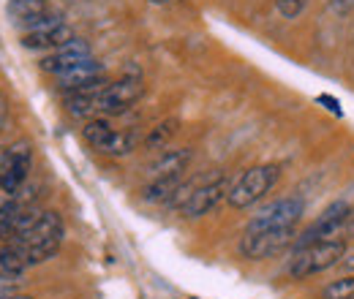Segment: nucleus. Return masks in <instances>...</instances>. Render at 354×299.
I'll return each mask as SVG.
<instances>
[{
	"label": "nucleus",
	"instance_id": "5701e85b",
	"mask_svg": "<svg viewBox=\"0 0 354 299\" xmlns=\"http://www.w3.org/2000/svg\"><path fill=\"white\" fill-rule=\"evenodd\" d=\"M150 3H156V6H169V3H177V0H150Z\"/></svg>",
	"mask_w": 354,
	"mask_h": 299
},
{
	"label": "nucleus",
	"instance_id": "a211bd4d",
	"mask_svg": "<svg viewBox=\"0 0 354 299\" xmlns=\"http://www.w3.org/2000/svg\"><path fill=\"white\" fill-rule=\"evenodd\" d=\"M322 299H354V278L333 280L322 289Z\"/></svg>",
	"mask_w": 354,
	"mask_h": 299
},
{
	"label": "nucleus",
	"instance_id": "6ab92c4d",
	"mask_svg": "<svg viewBox=\"0 0 354 299\" xmlns=\"http://www.w3.org/2000/svg\"><path fill=\"white\" fill-rule=\"evenodd\" d=\"M308 0H275V8L283 19H297L303 11H306Z\"/></svg>",
	"mask_w": 354,
	"mask_h": 299
},
{
	"label": "nucleus",
	"instance_id": "6e6552de",
	"mask_svg": "<svg viewBox=\"0 0 354 299\" xmlns=\"http://www.w3.org/2000/svg\"><path fill=\"white\" fill-rule=\"evenodd\" d=\"M292 242H297L295 229H267V231H245L240 240V253L251 261L278 256Z\"/></svg>",
	"mask_w": 354,
	"mask_h": 299
},
{
	"label": "nucleus",
	"instance_id": "0eeeda50",
	"mask_svg": "<svg viewBox=\"0 0 354 299\" xmlns=\"http://www.w3.org/2000/svg\"><path fill=\"white\" fill-rule=\"evenodd\" d=\"M8 17L14 19V25L22 33L44 30V28H52V25L63 22L60 11L49 0H11L8 3Z\"/></svg>",
	"mask_w": 354,
	"mask_h": 299
},
{
	"label": "nucleus",
	"instance_id": "20e7f679",
	"mask_svg": "<svg viewBox=\"0 0 354 299\" xmlns=\"http://www.w3.org/2000/svg\"><path fill=\"white\" fill-rule=\"evenodd\" d=\"M352 237L354 207L346 202H333L310 223V229H306V234L297 237V245H308V242H319V240H344V242H349Z\"/></svg>",
	"mask_w": 354,
	"mask_h": 299
},
{
	"label": "nucleus",
	"instance_id": "7ed1b4c3",
	"mask_svg": "<svg viewBox=\"0 0 354 299\" xmlns=\"http://www.w3.org/2000/svg\"><path fill=\"white\" fill-rule=\"evenodd\" d=\"M278 180H281V166H275V164L251 166V169L243 171V174L232 182V191H229L226 202H229L234 210H245V207L257 204L259 199H265L267 193L275 188Z\"/></svg>",
	"mask_w": 354,
	"mask_h": 299
},
{
	"label": "nucleus",
	"instance_id": "b1692460",
	"mask_svg": "<svg viewBox=\"0 0 354 299\" xmlns=\"http://www.w3.org/2000/svg\"><path fill=\"white\" fill-rule=\"evenodd\" d=\"M11 299H33V297H19V294H17V297H11Z\"/></svg>",
	"mask_w": 354,
	"mask_h": 299
},
{
	"label": "nucleus",
	"instance_id": "4be33fe9",
	"mask_svg": "<svg viewBox=\"0 0 354 299\" xmlns=\"http://www.w3.org/2000/svg\"><path fill=\"white\" fill-rule=\"evenodd\" d=\"M335 6H338L341 11H349V8L354 6V0H335Z\"/></svg>",
	"mask_w": 354,
	"mask_h": 299
},
{
	"label": "nucleus",
	"instance_id": "ddd939ff",
	"mask_svg": "<svg viewBox=\"0 0 354 299\" xmlns=\"http://www.w3.org/2000/svg\"><path fill=\"white\" fill-rule=\"evenodd\" d=\"M194 153L188 147L183 150H164L153 164H150V171H147V180H167V177H183V171L188 169Z\"/></svg>",
	"mask_w": 354,
	"mask_h": 299
},
{
	"label": "nucleus",
	"instance_id": "39448f33",
	"mask_svg": "<svg viewBox=\"0 0 354 299\" xmlns=\"http://www.w3.org/2000/svg\"><path fill=\"white\" fill-rule=\"evenodd\" d=\"M33 166L30 142H14L0 153V193H14L28 185V174Z\"/></svg>",
	"mask_w": 354,
	"mask_h": 299
},
{
	"label": "nucleus",
	"instance_id": "f8f14e48",
	"mask_svg": "<svg viewBox=\"0 0 354 299\" xmlns=\"http://www.w3.org/2000/svg\"><path fill=\"white\" fill-rule=\"evenodd\" d=\"M90 57H93L90 44L85 41V39H71V41H66L63 46L52 49L46 57H41V71L52 74V77H57V74H63V71L74 68L77 63L90 60Z\"/></svg>",
	"mask_w": 354,
	"mask_h": 299
},
{
	"label": "nucleus",
	"instance_id": "aec40b11",
	"mask_svg": "<svg viewBox=\"0 0 354 299\" xmlns=\"http://www.w3.org/2000/svg\"><path fill=\"white\" fill-rule=\"evenodd\" d=\"M19 294V278H0V299H11Z\"/></svg>",
	"mask_w": 354,
	"mask_h": 299
},
{
	"label": "nucleus",
	"instance_id": "423d86ee",
	"mask_svg": "<svg viewBox=\"0 0 354 299\" xmlns=\"http://www.w3.org/2000/svg\"><path fill=\"white\" fill-rule=\"evenodd\" d=\"M145 85L139 77H126L120 82H106L95 93V117L98 115H123L142 98Z\"/></svg>",
	"mask_w": 354,
	"mask_h": 299
},
{
	"label": "nucleus",
	"instance_id": "dca6fc26",
	"mask_svg": "<svg viewBox=\"0 0 354 299\" xmlns=\"http://www.w3.org/2000/svg\"><path fill=\"white\" fill-rule=\"evenodd\" d=\"M25 269H28V264L11 245L0 248V278H22Z\"/></svg>",
	"mask_w": 354,
	"mask_h": 299
},
{
	"label": "nucleus",
	"instance_id": "f03ea898",
	"mask_svg": "<svg viewBox=\"0 0 354 299\" xmlns=\"http://www.w3.org/2000/svg\"><path fill=\"white\" fill-rule=\"evenodd\" d=\"M344 256H346L344 240H319V242H308V245H297L286 269L292 278L303 280V278L333 269L335 264H341Z\"/></svg>",
	"mask_w": 354,
	"mask_h": 299
},
{
	"label": "nucleus",
	"instance_id": "1a4fd4ad",
	"mask_svg": "<svg viewBox=\"0 0 354 299\" xmlns=\"http://www.w3.org/2000/svg\"><path fill=\"white\" fill-rule=\"evenodd\" d=\"M303 215V202L300 199H275L257 210L248 220L245 231H267V229H295Z\"/></svg>",
	"mask_w": 354,
	"mask_h": 299
},
{
	"label": "nucleus",
	"instance_id": "9b49d317",
	"mask_svg": "<svg viewBox=\"0 0 354 299\" xmlns=\"http://www.w3.org/2000/svg\"><path fill=\"white\" fill-rule=\"evenodd\" d=\"M55 79H57V87H60L63 93L98 90V87L106 85V79H104V66H101L95 57H90V60H82V63H77L74 68H68V71L57 74Z\"/></svg>",
	"mask_w": 354,
	"mask_h": 299
},
{
	"label": "nucleus",
	"instance_id": "2eb2a0df",
	"mask_svg": "<svg viewBox=\"0 0 354 299\" xmlns=\"http://www.w3.org/2000/svg\"><path fill=\"white\" fill-rule=\"evenodd\" d=\"M82 136H85V142H88L93 150H98V153H106V155H109V150H112V142H115L118 131L112 128L106 120L93 117V120H88V123H85Z\"/></svg>",
	"mask_w": 354,
	"mask_h": 299
},
{
	"label": "nucleus",
	"instance_id": "f3484780",
	"mask_svg": "<svg viewBox=\"0 0 354 299\" xmlns=\"http://www.w3.org/2000/svg\"><path fill=\"white\" fill-rule=\"evenodd\" d=\"M177 133V120H167V123H158L156 128L147 133L145 139V147L147 150H167V144L172 142V136Z\"/></svg>",
	"mask_w": 354,
	"mask_h": 299
},
{
	"label": "nucleus",
	"instance_id": "412c9836",
	"mask_svg": "<svg viewBox=\"0 0 354 299\" xmlns=\"http://www.w3.org/2000/svg\"><path fill=\"white\" fill-rule=\"evenodd\" d=\"M6 123H8V106H6V101L0 95V131L6 128Z\"/></svg>",
	"mask_w": 354,
	"mask_h": 299
},
{
	"label": "nucleus",
	"instance_id": "9d476101",
	"mask_svg": "<svg viewBox=\"0 0 354 299\" xmlns=\"http://www.w3.org/2000/svg\"><path fill=\"white\" fill-rule=\"evenodd\" d=\"M229 191H232V180L229 177H213L207 182H199L194 188L191 199L183 204L180 213L185 215V218H202V215L213 213L223 199L229 196Z\"/></svg>",
	"mask_w": 354,
	"mask_h": 299
},
{
	"label": "nucleus",
	"instance_id": "4468645a",
	"mask_svg": "<svg viewBox=\"0 0 354 299\" xmlns=\"http://www.w3.org/2000/svg\"><path fill=\"white\" fill-rule=\"evenodd\" d=\"M74 39V30L66 25V22H60V25H52V28H44V30H33V33H22V46L25 49H36V52H41V49H57V46H63L66 41H71Z\"/></svg>",
	"mask_w": 354,
	"mask_h": 299
},
{
	"label": "nucleus",
	"instance_id": "f257e3e1",
	"mask_svg": "<svg viewBox=\"0 0 354 299\" xmlns=\"http://www.w3.org/2000/svg\"><path fill=\"white\" fill-rule=\"evenodd\" d=\"M63 231H66L63 229V218L57 213H52V210H41L36 223L8 245L22 256V261L28 267L44 264L46 258H52L57 253V248L63 242Z\"/></svg>",
	"mask_w": 354,
	"mask_h": 299
}]
</instances>
